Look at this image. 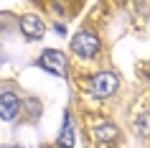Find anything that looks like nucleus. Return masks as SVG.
I'll return each instance as SVG.
<instances>
[{"mask_svg":"<svg viewBox=\"0 0 150 148\" xmlns=\"http://www.w3.org/2000/svg\"><path fill=\"white\" fill-rule=\"evenodd\" d=\"M148 77H150V69H148Z\"/></svg>","mask_w":150,"mask_h":148,"instance_id":"9","label":"nucleus"},{"mask_svg":"<svg viewBox=\"0 0 150 148\" xmlns=\"http://www.w3.org/2000/svg\"><path fill=\"white\" fill-rule=\"evenodd\" d=\"M117 125H112V123H102V125H97L94 128V138L97 140H102V143H112V140L117 138Z\"/></svg>","mask_w":150,"mask_h":148,"instance_id":"6","label":"nucleus"},{"mask_svg":"<svg viewBox=\"0 0 150 148\" xmlns=\"http://www.w3.org/2000/svg\"><path fill=\"white\" fill-rule=\"evenodd\" d=\"M137 133L145 135V138H150V112H145V115L137 120Z\"/></svg>","mask_w":150,"mask_h":148,"instance_id":"8","label":"nucleus"},{"mask_svg":"<svg viewBox=\"0 0 150 148\" xmlns=\"http://www.w3.org/2000/svg\"><path fill=\"white\" fill-rule=\"evenodd\" d=\"M71 49H74V51H76L81 59H92V56L99 51V39H97L94 33L84 31V33H79L76 39L71 41Z\"/></svg>","mask_w":150,"mask_h":148,"instance_id":"1","label":"nucleus"},{"mask_svg":"<svg viewBox=\"0 0 150 148\" xmlns=\"http://www.w3.org/2000/svg\"><path fill=\"white\" fill-rule=\"evenodd\" d=\"M71 143H74V128H71V120H66L61 130V148H71Z\"/></svg>","mask_w":150,"mask_h":148,"instance_id":"7","label":"nucleus"},{"mask_svg":"<svg viewBox=\"0 0 150 148\" xmlns=\"http://www.w3.org/2000/svg\"><path fill=\"white\" fill-rule=\"evenodd\" d=\"M21 31H23L25 39H41L43 31H46V26L41 23V18H36V16H23L21 18Z\"/></svg>","mask_w":150,"mask_h":148,"instance_id":"5","label":"nucleus"},{"mask_svg":"<svg viewBox=\"0 0 150 148\" xmlns=\"http://www.w3.org/2000/svg\"><path fill=\"white\" fill-rule=\"evenodd\" d=\"M18 107H21V100H18V94H13V92H5L3 97H0V117H3L5 123L16 120V115H18Z\"/></svg>","mask_w":150,"mask_h":148,"instance_id":"4","label":"nucleus"},{"mask_svg":"<svg viewBox=\"0 0 150 148\" xmlns=\"http://www.w3.org/2000/svg\"><path fill=\"white\" fill-rule=\"evenodd\" d=\"M92 89H94L97 97H110V94L117 89V77L110 74V71H102V74H97V77H94Z\"/></svg>","mask_w":150,"mask_h":148,"instance_id":"2","label":"nucleus"},{"mask_svg":"<svg viewBox=\"0 0 150 148\" xmlns=\"http://www.w3.org/2000/svg\"><path fill=\"white\" fill-rule=\"evenodd\" d=\"M41 66L48 71H54V74H64L66 71V59H64L61 51H54V49H48L41 54Z\"/></svg>","mask_w":150,"mask_h":148,"instance_id":"3","label":"nucleus"}]
</instances>
